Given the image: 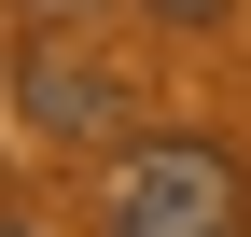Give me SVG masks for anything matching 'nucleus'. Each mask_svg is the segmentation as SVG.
<instances>
[{"mask_svg":"<svg viewBox=\"0 0 251 237\" xmlns=\"http://www.w3.org/2000/svg\"><path fill=\"white\" fill-rule=\"evenodd\" d=\"M98 237H251V167L224 140H126L98 182Z\"/></svg>","mask_w":251,"mask_h":237,"instance_id":"1","label":"nucleus"},{"mask_svg":"<svg viewBox=\"0 0 251 237\" xmlns=\"http://www.w3.org/2000/svg\"><path fill=\"white\" fill-rule=\"evenodd\" d=\"M126 112H140V84L112 70L98 42H70V14H42L28 28V56H14V126L28 140H126Z\"/></svg>","mask_w":251,"mask_h":237,"instance_id":"2","label":"nucleus"},{"mask_svg":"<svg viewBox=\"0 0 251 237\" xmlns=\"http://www.w3.org/2000/svg\"><path fill=\"white\" fill-rule=\"evenodd\" d=\"M140 14H153V28H181V42H196V28H224L237 0H140Z\"/></svg>","mask_w":251,"mask_h":237,"instance_id":"3","label":"nucleus"},{"mask_svg":"<svg viewBox=\"0 0 251 237\" xmlns=\"http://www.w3.org/2000/svg\"><path fill=\"white\" fill-rule=\"evenodd\" d=\"M28 14H98V0H28Z\"/></svg>","mask_w":251,"mask_h":237,"instance_id":"4","label":"nucleus"},{"mask_svg":"<svg viewBox=\"0 0 251 237\" xmlns=\"http://www.w3.org/2000/svg\"><path fill=\"white\" fill-rule=\"evenodd\" d=\"M0 237H28V223H0Z\"/></svg>","mask_w":251,"mask_h":237,"instance_id":"5","label":"nucleus"}]
</instances>
